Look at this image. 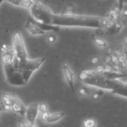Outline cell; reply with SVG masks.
I'll use <instances>...</instances> for the list:
<instances>
[{
  "label": "cell",
  "instance_id": "obj_1",
  "mask_svg": "<svg viewBox=\"0 0 127 127\" xmlns=\"http://www.w3.org/2000/svg\"><path fill=\"white\" fill-rule=\"evenodd\" d=\"M52 25L59 27H80L99 29L108 27L110 23L105 17L67 14H53Z\"/></svg>",
  "mask_w": 127,
  "mask_h": 127
},
{
  "label": "cell",
  "instance_id": "obj_15",
  "mask_svg": "<svg viewBox=\"0 0 127 127\" xmlns=\"http://www.w3.org/2000/svg\"><path fill=\"white\" fill-rule=\"evenodd\" d=\"M83 126L84 127H96V122L91 118L86 119L83 122Z\"/></svg>",
  "mask_w": 127,
  "mask_h": 127
},
{
  "label": "cell",
  "instance_id": "obj_11",
  "mask_svg": "<svg viewBox=\"0 0 127 127\" xmlns=\"http://www.w3.org/2000/svg\"><path fill=\"white\" fill-rule=\"evenodd\" d=\"M5 1L15 6H20L26 8H30V7L34 3V0H5Z\"/></svg>",
  "mask_w": 127,
  "mask_h": 127
},
{
  "label": "cell",
  "instance_id": "obj_22",
  "mask_svg": "<svg viewBox=\"0 0 127 127\" xmlns=\"http://www.w3.org/2000/svg\"><path fill=\"white\" fill-rule=\"evenodd\" d=\"M18 127H29V125H28L24 121H20L18 124Z\"/></svg>",
  "mask_w": 127,
  "mask_h": 127
},
{
  "label": "cell",
  "instance_id": "obj_3",
  "mask_svg": "<svg viewBox=\"0 0 127 127\" xmlns=\"http://www.w3.org/2000/svg\"><path fill=\"white\" fill-rule=\"evenodd\" d=\"M45 61H46V58L42 57L32 60L28 58L23 62H18L17 59L15 57L14 64L20 70V72L22 73L23 79L27 84L29 82L33 73L41 67V65L44 63Z\"/></svg>",
  "mask_w": 127,
  "mask_h": 127
},
{
  "label": "cell",
  "instance_id": "obj_23",
  "mask_svg": "<svg viewBox=\"0 0 127 127\" xmlns=\"http://www.w3.org/2000/svg\"><path fill=\"white\" fill-rule=\"evenodd\" d=\"M29 127H37V126L35 125H30L29 124Z\"/></svg>",
  "mask_w": 127,
  "mask_h": 127
},
{
  "label": "cell",
  "instance_id": "obj_20",
  "mask_svg": "<svg viewBox=\"0 0 127 127\" xmlns=\"http://www.w3.org/2000/svg\"><path fill=\"white\" fill-rule=\"evenodd\" d=\"M49 117V114L48 111H46V112H43V113H41V120L44 122H46L48 118Z\"/></svg>",
  "mask_w": 127,
  "mask_h": 127
},
{
  "label": "cell",
  "instance_id": "obj_10",
  "mask_svg": "<svg viewBox=\"0 0 127 127\" xmlns=\"http://www.w3.org/2000/svg\"><path fill=\"white\" fill-rule=\"evenodd\" d=\"M25 29L32 35H34V36L43 35L46 32L40 28V26L35 23L34 20H29L26 22V23L25 24Z\"/></svg>",
  "mask_w": 127,
  "mask_h": 127
},
{
  "label": "cell",
  "instance_id": "obj_5",
  "mask_svg": "<svg viewBox=\"0 0 127 127\" xmlns=\"http://www.w3.org/2000/svg\"><path fill=\"white\" fill-rule=\"evenodd\" d=\"M2 65L6 81L9 85L13 86H24L26 85L22 73L14 64V61L12 63L5 64Z\"/></svg>",
  "mask_w": 127,
  "mask_h": 127
},
{
  "label": "cell",
  "instance_id": "obj_21",
  "mask_svg": "<svg viewBox=\"0 0 127 127\" xmlns=\"http://www.w3.org/2000/svg\"><path fill=\"white\" fill-rule=\"evenodd\" d=\"M48 40H49V43H53L55 42L56 37H55V36H54V35H50V36H49V37H48Z\"/></svg>",
  "mask_w": 127,
  "mask_h": 127
},
{
  "label": "cell",
  "instance_id": "obj_6",
  "mask_svg": "<svg viewBox=\"0 0 127 127\" xmlns=\"http://www.w3.org/2000/svg\"><path fill=\"white\" fill-rule=\"evenodd\" d=\"M13 49L18 62H23L29 58L25 43L20 32H15L13 35Z\"/></svg>",
  "mask_w": 127,
  "mask_h": 127
},
{
  "label": "cell",
  "instance_id": "obj_2",
  "mask_svg": "<svg viewBox=\"0 0 127 127\" xmlns=\"http://www.w3.org/2000/svg\"><path fill=\"white\" fill-rule=\"evenodd\" d=\"M79 78L82 82L87 85L106 91L110 93L123 83L120 79H111L105 78L96 70H84L80 73Z\"/></svg>",
  "mask_w": 127,
  "mask_h": 127
},
{
  "label": "cell",
  "instance_id": "obj_13",
  "mask_svg": "<svg viewBox=\"0 0 127 127\" xmlns=\"http://www.w3.org/2000/svg\"><path fill=\"white\" fill-rule=\"evenodd\" d=\"M65 115H66V114L64 111H58V112L53 113L52 114H49V117L46 123H56V122L59 121L60 120H61Z\"/></svg>",
  "mask_w": 127,
  "mask_h": 127
},
{
  "label": "cell",
  "instance_id": "obj_12",
  "mask_svg": "<svg viewBox=\"0 0 127 127\" xmlns=\"http://www.w3.org/2000/svg\"><path fill=\"white\" fill-rule=\"evenodd\" d=\"M111 94L127 98V83L123 82L119 87L112 91Z\"/></svg>",
  "mask_w": 127,
  "mask_h": 127
},
{
  "label": "cell",
  "instance_id": "obj_18",
  "mask_svg": "<svg viewBox=\"0 0 127 127\" xmlns=\"http://www.w3.org/2000/svg\"><path fill=\"white\" fill-rule=\"evenodd\" d=\"M124 4H125V0H117V10L120 16L122 11L123 10Z\"/></svg>",
  "mask_w": 127,
  "mask_h": 127
},
{
  "label": "cell",
  "instance_id": "obj_17",
  "mask_svg": "<svg viewBox=\"0 0 127 127\" xmlns=\"http://www.w3.org/2000/svg\"><path fill=\"white\" fill-rule=\"evenodd\" d=\"M79 95H81L82 96H88L91 95L90 91L88 88H85V87H82L79 90Z\"/></svg>",
  "mask_w": 127,
  "mask_h": 127
},
{
  "label": "cell",
  "instance_id": "obj_14",
  "mask_svg": "<svg viewBox=\"0 0 127 127\" xmlns=\"http://www.w3.org/2000/svg\"><path fill=\"white\" fill-rule=\"evenodd\" d=\"M94 41L96 43V45L97 46L100 47V48H106L107 46H108L107 42L104 39H102L101 37H94Z\"/></svg>",
  "mask_w": 127,
  "mask_h": 127
},
{
  "label": "cell",
  "instance_id": "obj_24",
  "mask_svg": "<svg viewBox=\"0 0 127 127\" xmlns=\"http://www.w3.org/2000/svg\"><path fill=\"white\" fill-rule=\"evenodd\" d=\"M4 1H5V0H0V5H1V4H2V3L4 2Z\"/></svg>",
  "mask_w": 127,
  "mask_h": 127
},
{
  "label": "cell",
  "instance_id": "obj_25",
  "mask_svg": "<svg viewBox=\"0 0 127 127\" xmlns=\"http://www.w3.org/2000/svg\"><path fill=\"white\" fill-rule=\"evenodd\" d=\"M0 120H1V117H0Z\"/></svg>",
  "mask_w": 127,
  "mask_h": 127
},
{
  "label": "cell",
  "instance_id": "obj_9",
  "mask_svg": "<svg viewBox=\"0 0 127 127\" xmlns=\"http://www.w3.org/2000/svg\"><path fill=\"white\" fill-rule=\"evenodd\" d=\"M62 70L64 76V78L69 85L71 90L74 92L75 91V87H74V82H75V75L73 70H71L69 64L67 62H64L62 65Z\"/></svg>",
  "mask_w": 127,
  "mask_h": 127
},
{
  "label": "cell",
  "instance_id": "obj_7",
  "mask_svg": "<svg viewBox=\"0 0 127 127\" xmlns=\"http://www.w3.org/2000/svg\"><path fill=\"white\" fill-rule=\"evenodd\" d=\"M38 110V103L33 102L31 103L26 108L25 111V117L30 125H35L37 118L39 114Z\"/></svg>",
  "mask_w": 127,
  "mask_h": 127
},
{
  "label": "cell",
  "instance_id": "obj_16",
  "mask_svg": "<svg viewBox=\"0 0 127 127\" xmlns=\"http://www.w3.org/2000/svg\"><path fill=\"white\" fill-rule=\"evenodd\" d=\"M104 91L103 90L101 89H98L97 91H96L95 92L93 93V94L91 95V97L94 100H98L100 99V97L104 94Z\"/></svg>",
  "mask_w": 127,
  "mask_h": 127
},
{
  "label": "cell",
  "instance_id": "obj_19",
  "mask_svg": "<svg viewBox=\"0 0 127 127\" xmlns=\"http://www.w3.org/2000/svg\"><path fill=\"white\" fill-rule=\"evenodd\" d=\"M38 110H39V112H40V113L48 111V106L44 102L38 103Z\"/></svg>",
  "mask_w": 127,
  "mask_h": 127
},
{
  "label": "cell",
  "instance_id": "obj_8",
  "mask_svg": "<svg viewBox=\"0 0 127 127\" xmlns=\"http://www.w3.org/2000/svg\"><path fill=\"white\" fill-rule=\"evenodd\" d=\"M10 108L14 112L20 114L21 116L25 115L26 106L23 105L22 101L15 95L10 94Z\"/></svg>",
  "mask_w": 127,
  "mask_h": 127
},
{
  "label": "cell",
  "instance_id": "obj_4",
  "mask_svg": "<svg viewBox=\"0 0 127 127\" xmlns=\"http://www.w3.org/2000/svg\"><path fill=\"white\" fill-rule=\"evenodd\" d=\"M30 12L32 18L36 22L51 24L53 13L48 6L42 3L39 0H34V3L30 7Z\"/></svg>",
  "mask_w": 127,
  "mask_h": 127
}]
</instances>
